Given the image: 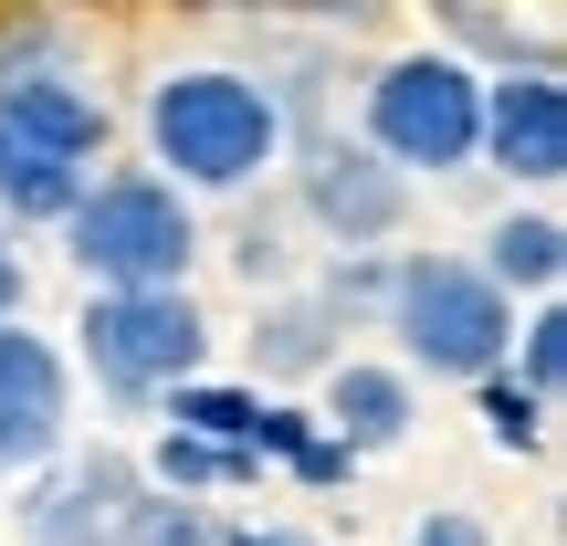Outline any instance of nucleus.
Returning <instances> with one entry per match:
<instances>
[{"label": "nucleus", "mask_w": 567, "mask_h": 546, "mask_svg": "<svg viewBox=\"0 0 567 546\" xmlns=\"http://www.w3.org/2000/svg\"><path fill=\"white\" fill-rule=\"evenodd\" d=\"M74 200H84V168L32 158V147H11V137H0V210H11V222H63Z\"/></svg>", "instance_id": "2eb2a0df"}, {"label": "nucleus", "mask_w": 567, "mask_h": 546, "mask_svg": "<svg viewBox=\"0 0 567 546\" xmlns=\"http://www.w3.org/2000/svg\"><path fill=\"white\" fill-rule=\"evenodd\" d=\"M410 546H494V526H484V515H463V505H442V515L410 526Z\"/></svg>", "instance_id": "412c9836"}, {"label": "nucleus", "mask_w": 567, "mask_h": 546, "mask_svg": "<svg viewBox=\"0 0 567 546\" xmlns=\"http://www.w3.org/2000/svg\"><path fill=\"white\" fill-rule=\"evenodd\" d=\"M74 431V379L63 358L32 337V326H0V484L11 473H42Z\"/></svg>", "instance_id": "6e6552de"}, {"label": "nucleus", "mask_w": 567, "mask_h": 546, "mask_svg": "<svg viewBox=\"0 0 567 546\" xmlns=\"http://www.w3.org/2000/svg\"><path fill=\"white\" fill-rule=\"evenodd\" d=\"M0 326H21V253H11V231H0Z\"/></svg>", "instance_id": "5701e85b"}, {"label": "nucleus", "mask_w": 567, "mask_h": 546, "mask_svg": "<svg viewBox=\"0 0 567 546\" xmlns=\"http://www.w3.org/2000/svg\"><path fill=\"white\" fill-rule=\"evenodd\" d=\"M63 243H74V264H84L95 295H179L189 264H200V222H189V200L158 179V168L95 179L74 210H63Z\"/></svg>", "instance_id": "f03ea898"}, {"label": "nucleus", "mask_w": 567, "mask_h": 546, "mask_svg": "<svg viewBox=\"0 0 567 546\" xmlns=\"http://www.w3.org/2000/svg\"><path fill=\"white\" fill-rule=\"evenodd\" d=\"M484 147V74L463 53H400L368 84V158L379 168H463Z\"/></svg>", "instance_id": "20e7f679"}, {"label": "nucleus", "mask_w": 567, "mask_h": 546, "mask_svg": "<svg viewBox=\"0 0 567 546\" xmlns=\"http://www.w3.org/2000/svg\"><path fill=\"white\" fill-rule=\"evenodd\" d=\"M305 222L337 253H368V243H389V231L410 222V179L379 168L368 147H316V158H305Z\"/></svg>", "instance_id": "1a4fd4ad"}, {"label": "nucleus", "mask_w": 567, "mask_h": 546, "mask_svg": "<svg viewBox=\"0 0 567 546\" xmlns=\"http://www.w3.org/2000/svg\"><path fill=\"white\" fill-rule=\"evenodd\" d=\"M421 400H410V368H379V358H337L326 368V442L358 463V452H389L410 442Z\"/></svg>", "instance_id": "9b49d317"}, {"label": "nucleus", "mask_w": 567, "mask_h": 546, "mask_svg": "<svg viewBox=\"0 0 567 546\" xmlns=\"http://www.w3.org/2000/svg\"><path fill=\"white\" fill-rule=\"evenodd\" d=\"M147 147H158V168H179V179H168L179 200H189V189H243V179L274 168L284 105H274V84L200 63V74L147 84Z\"/></svg>", "instance_id": "f257e3e1"}, {"label": "nucleus", "mask_w": 567, "mask_h": 546, "mask_svg": "<svg viewBox=\"0 0 567 546\" xmlns=\"http://www.w3.org/2000/svg\"><path fill=\"white\" fill-rule=\"evenodd\" d=\"M116 546H221V526H210V505H189V494H147V484H137Z\"/></svg>", "instance_id": "f3484780"}, {"label": "nucleus", "mask_w": 567, "mask_h": 546, "mask_svg": "<svg viewBox=\"0 0 567 546\" xmlns=\"http://www.w3.org/2000/svg\"><path fill=\"white\" fill-rule=\"evenodd\" d=\"M252 358H264V379L337 368V316H326L316 295H284V305H264V326H252Z\"/></svg>", "instance_id": "ddd939ff"}, {"label": "nucleus", "mask_w": 567, "mask_h": 546, "mask_svg": "<svg viewBox=\"0 0 567 546\" xmlns=\"http://www.w3.org/2000/svg\"><path fill=\"white\" fill-rule=\"evenodd\" d=\"M126 505H137V463L116 442L95 452H53L21 484V546H116Z\"/></svg>", "instance_id": "423d86ee"}, {"label": "nucleus", "mask_w": 567, "mask_h": 546, "mask_svg": "<svg viewBox=\"0 0 567 546\" xmlns=\"http://www.w3.org/2000/svg\"><path fill=\"white\" fill-rule=\"evenodd\" d=\"M494 284V295H557V274H567V231H557V210H505V222L484 231V264H473Z\"/></svg>", "instance_id": "f8f14e48"}, {"label": "nucleus", "mask_w": 567, "mask_h": 546, "mask_svg": "<svg viewBox=\"0 0 567 546\" xmlns=\"http://www.w3.org/2000/svg\"><path fill=\"white\" fill-rule=\"evenodd\" d=\"M147 473H158L147 494H189V505H200L210 484H252L264 463H243V452H210V442H189V431H158V452H147Z\"/></svg>", "instance_id": "dca6fc26"}, {"label": "nucleus", "mask_w": 567, "mask_h": 546, "mask_svg": "<svg viewBox=\"0 0 567 546\" xmlns=\"http://www.w3.org/2000/svg\"><path fill=\"white\" fill-rule=\"evenodd\" d=\"M473 158H494L505 179H526V189L567 179V84L547 74V63L484 74V147H473Z\"/></svg>", "instance_id": "0eeeda50"}, {"label": "nucleus", "mask_w": 567, "mask_h": 546, "mask_svg": "<svg viewBox=\"0 0 567 546\" xmlns=\"http://www.w3.org/2000/svg\"><path fill=\"white\" fill-rule=\"evenodd\" d=\"M295 473H305V484H347V473H358V463H347V452H337V442H326V431H316V442L295 452Z\"/></svg>", "instance_id": "4be33fe9"}, {"label": "nucleus", "mask_w": 567, "mask_h": 546, "mask_svg": "<svg viewBox=\"0 0 567 546\" xmlns=\"http://www.w3.org/2000/svg\"><path fill=\"white\" fill-rule=\"evenodd\" d=\"M252 421H264V400L252 389H168V431H189V442H210V452H243L252 463Z\"/></svg>", "instance_id": "4468645a"}, {"label": "nucleus", "mask_w": 567, "mask_h": 546, "mask_svg": "<svg viewBox=\"0 0 567 546\" xmlns=\"http://www.w3.org/2000/svg\"><path fill=\"white\" fill-rule=\"evenodd\" d=\"M231 264H243L252 284H284V264H295V253H284V231H274V222H243V253H231Z\"/></svg>", "instance_id": "aec40b11"}, {"label": "nucleus", "mask_w": 567, "mask_h": 546, "mask_svg": "<svg viewBox=\"0 0 567 546\" xmlns=\"http://www.w3.org/2000/svg\"><path fill=\"white\" fill-rule=\"evenodd\" d=\"M505 379L515 389H526V400H557V379H567V316H557V305H536V316L526 326H515V347H505Z\"/></svg>", "instance_id": "a211bd4d"}, {"label": "nucleus", "mask_w": 567, "mask_h": 546, "mask_svg": "<svg viewBox=\"0 0 567 546\" xmlns=\"http://www.w3.org/2000/svg\"><path fill=\"white\" fill-rule=\"evenodd\" d=\"M84 368H95V389H116V400H168V389L200 379V305L179 295H84Z\"/></svg>", "instance_id": "39448f33"}, {"label": "nucleus", "mask_w": 567, "mask_h": 546, "mask_svg": "<svg viewBox=\"0 0 567 546\" xmlns=\"http://www.w3.org/2000/svg\"><path fill=\"white\" fill-rule=\"evenodd\" d=\"M389 337L431 379H494L515 347V305L452 253H410V264H389Z\"/></svg>", "instance_id": "7ed1b4c3"}, {"label": "nucleus", "mask_w": 567, "mask_h": 546, "mask_svg": "<svg viewBox=\"0 0 567 546\" xmlns=\"http://www.w3.org/2000/svg\"><path fill=\"white\" fill-rule=\"evenodd\" d=\"M221 546H316V536H295V526H221Z\"/></svg>", "instance_id": "b1692460"}, {"label": "nucleus", "mask_w": 567, "mask_h": 546, "mask_svg": "<svg viewBox=\"0 0 567 546\" xmlns=\"http://www.w3.org/2000/svg\"><path fill=\"white\" fill-rule=\"evenodd\" d=\"M0 137L32 147V158L84 168V158L105 147V105L84 95L74 74H42V63H21V74H0Z\"/></svg>", "instance_id": "9d476101"}, {"label": "nucleus", "mask_w": 567, "mask_h": 546, "mask_svg": "<svg viewBox=\"0 0 567 546\" xmlns=\"http://www.w3.org/2000/svg\"><path fill=\"white\" fill-rule=\"evenodd\" d=\"M473 389H484V431H494L505 452H536V442H547V400H526L505 368H494V379H473Z\"/></svg>", "instance_id": "6ab92c4d"}]
</instances>
